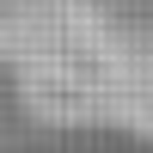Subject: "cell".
Masks as SVG:
<instances>
[{
	"label": "cell",
	"instance_id": "cell-1",
	"mask_svg": "<svg viewBox=\"0 0 153 153\" xmlns=\"http://www.w3.org/2000/svg\"><path fill=\"white\" fill-rule=\"evenodd\" d=\"M0 61L43 123L153 135V0H0Z\"/></svg>",
	"mask_w": 153,
	"mask_h": 153
}]
</instances>
